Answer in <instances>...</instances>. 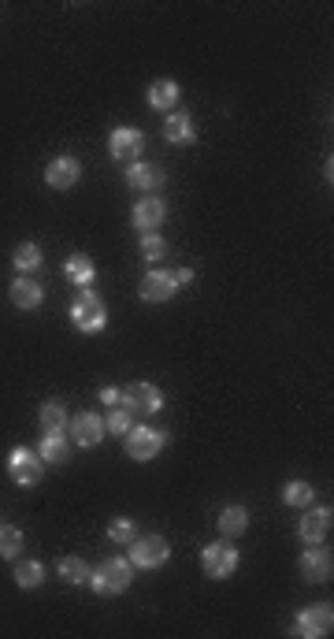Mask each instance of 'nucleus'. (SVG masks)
<instances>
[{
    "instance_id": "nucleus-12",
    "label": "nucleus",
    "mask_w": 334,
    "mask_h": 639,
    "mask_svg": "<svg viewBox=\"0 0 334 639\" xmlns=\"http://www.w3.org/2000/svg\"><path fill=\"white\" fill-rule=\"evenodd\" d=\"M138 294H141V301H153V305L171 301V298L179 294L175 272H167V268H153V272H145V279H141V286H138Z\"/></svg>"
},
{
    "instance_id": "nucleus-30",
    "label": "nucleus",
    "mask_w": 334,
    "mask_h": 639,
    "mask_svg": "<svg viewBox=\"0 0 334 639\" xmlns=\"http://www.w3.org/2000/svg\"><path fill=\"white\" fill-rule=\"evenodd\" d=\"M138 245H141V257H145V260H163V253H167V242H163L160 231H145V235L138 238Z\"/></svg>"
},
{
    "instance_id": "nucleus-6",
    "label": "nucleus",
    "mask_w": 334,
    "mask_h": 639,
    "mask_svg": "<svg viewBox=\"0 0 334 639\" xmlns=\"http://www.w3.org/2000/svg\"><path fill=\"white\" fill-rule=\"evenodd\" d=\"M123 446H127V458H134V461H153L156 453L167 446V431L149 427V424H134L127 435H123Z\"/></svg>"
},
{
    "instance_id": "nucleus-15",
    "label": "nucleus",
    "mask_w": 334,
    "mask_h": 639,
    "mask_svg": "<svg viewBox=\"0 0 334 639\" xmlns=\"http://www.w3.org/2000/svg\"><path fill=\"white\" fill-rule=\"evenodd\" d=\"M82 179V164H78V156H56V160H49L45 164V182L52 190H71L75 182Z\"/></svg>"
},
{
    "instance_id": "nucleus-20",
    "label": "nucleus",
    "mask_w": 334,
    "mask_h": 639,
    "mask_svg": "<svg viewBox=\"0 0 334 639\" xmlns=\"http://www.w3.org/2000/svg\"><path fill=\"white\" fill-rule=\"evenodd\" d=\"M37 453H41V461H45V465H64V461L71 458L68 431H45V439H41Z\"/></svg>"
},
{
    "instance_id": "nucleus-14",
    "label": "nucleus",
    "mask_w": 334,
    "mask_h": 639,
    "mask_svg": "<svg viewBox=\"0 0 334 639\" xmlns=\"http://www.w3.org/2000/svg\"><path fill=\"white\" fill-rule=\"evenodd\" d=\"M123 179H127V187H131V190H138V194H145V197H153V194L163 187V182H167L163 168H156V164H141V160L127 164Z\"/></svg>"
},
{
    "instance_id": "nucleus-28",
    "label": "nucleus",
    "mask_w": 334,
    "mask_h": 639,
    "mask_svg": "<svg viewBox=\"0 0 334 639\" xmlns=\"http://www.w3.org/2000/svg\"><path fill=\"white\" fill-rule=\"evenodd\" d=\"M23 547H27L23 531L12 528V524H0V558H4V562L23 558Z\"/></svg>"
},
{
    "instance_id": "nucleus-33",
    "label": "nucleus",
    "mask_w": 334,
    "mask_h": 639,
    "mask_svg": "<svg viewBox=\"0 0 334 639\" xmlns=\"http://www.w3.org/2000/svg\"><path fill=\"white\" fill-rule=\"evenodd\" d=\"M175 283H179V286L194 283V268H179V272H175Z\"/></svg>"
},
{
    "instance_id": "nucleus-32",
    "label": "nucleus",
    "mask_w": 334,
    "mask_h": 639,
    "mask_svg": "<svg viewBox=\"0 0 334 639\" xmlns=\"http://www.w3.org/2000/svg\"><path fill=\"white\" fill-rule=\"evenodd\" d=\"M97 398H100L104 405H112V409H115L119 398H123V387H100V395H97Z\"/></svg>"
},
{
    "instance_id": "nucleus-29",
    "label": "nucleus",
    "mask_w": 334,
    "mask_h": 639,
    "mask_svg": "<svg viewBox=\"0 0 334 639\" xmlns=\"http://www.w3.org/2000/svg\"><path fill=\"white\" fill-rule=\"evenodd\" d=\"M134 427V413H127L123 405H115V409H108V417H104V431H112V435H127V431Z\"/></svg>"
},
{
    "instance_id": "nucleus-8",
    "label": "nucleus",
    "mask_w": 334,
    "mask_h": 639,
    "mask_svg": "<svg viewBox=\"0 0 334 639\" xmlns=\"http://www.w3.org/2000/svg\"><path fill=\"white\" fill-rule=\"evenodd\" d=\"M330 628H334V606L330 603L305 606L294 621V635H305V639H323V635H330Z\"/></svg>"
},
{
    "instance_id": "nucleus-3",
    "label": "nucleus",
    "mask_w": 334,
    "mask_h": 639,
    "mask_svg": "<svg viewBox=\"0 0 334 639\" xmlns=\"http://www.w3.org/2000/svg\"><path fill=\"white\" fill-rule=\"evenodd\" d=\"M131 550H127V558H131V565L134 569H163L167 565V558H171V543L163 539V535H134V539L127 543Z\"/></svg>"
},
{
    "instance_id": "nucleus-1",
    "label": "nucleus",
    "mask_w": 334,
    "mask_h": 639,
    "mask_svg": "<svg viewBox=\"0 0 334 639\" xmlns=\"http://www.w3.org/2000/svg\"><path fill=\"white\" fill-rule=\"evenodd\" d=\"M68 316H71V323L78 327L82 335H100L104 327H108V305L100 301V294L97 291H78L75 294V301H71V308H68Z\"/></svg>"
},
{
    "instance_id": "nucleus-23",
    "label": "nucleus",
    "mask_w": 334,
    "mask_h": 639,
    "mask_svg": "<svg viewBox=\"0 0 334 639\" xmlns=\"http://www.w3.org/2000/svg\"><path fill=\"white\" fill-rule=\"evenodd\" d=\"M12 264H15L19 276H34L37 268L45 264V257H41V245L37 242H19L15 253H12Z\"/></svg>"
},
{
    "instance_id": "nucleus-26",
    "label": "nucleus",
    "mask_w": 334,
    "mask_h": 639,
    "mask_svg": "<svg viewBox=\"0 0 334 639\" xmlns=\"http://www.w3.org/2000/svg\"><path fill=\"white\" fill-rule=\"evenodd\" d=\"M282 502L294 506V509H305V506L316 502V487H312L308 480H290V483L282 487Z\"/></svg>"
},
{
    "instance_id": "nucleus-16",
    "label": "nucleus",
    "mask_w": 334,
    "mask_h": 639,
    "mask_svg": "<svg viewBox=\"0 0 334 639\" xmlns=\"http://www.w3.org/2000/svg\"><path fill=\"white\" fill-rule=\"evenodd\" d=\"M163 138L171 141V146H194L197 141V123L190 112H167L163 119Z\"/></svg>"
},
{
    "instance_id": "nucleus-5",
    "label": "nucleus",
    "mask_w": 334,
    "mask_h": 639,
    "mask_svg": "<svg viewBox=\"0 0 334 639\" xmlns=\"http://www.w3.org/2000/svg\"><path fill=\"white\" fill-rule=\"evenodd\" d=\"M8 476L19 487H37L41 480H45V461H41V453L30 450V446H15L8 453Z\"/></svg>"
},
{
    "instance_id": "nucleus-24",
    "label": "nucleus",
    "mask_w": 334,
    "mask_h": 639,
    "mask_svg": "<svg viewBox=\"0 0 334 639\" xmlns=\"http://www.w3.org/2000/svg\"><path fill=\"white\" fill-rule=\"evenodd\" d=\"M56 572H60V580H64V584H71V587H86L93 569L82 562V558H75V554H68V558H60V562H56Z\"/></svg>"
},
{
    "instance_id": "nucleus-11",
    "label": "nucleus",
    "mask_w": 334,
    "mask_h": 639,
    "mask_svg": "<svg viewBox=\"0 0 334 639\" xmlns=\"http://www.w3.org/2000/svg\"><path fill=\"white\" fill-rule=\"evenodd\" d=\"M298 569H301V576L308 584H327L334 576V558H330V550L323 543H316L298 558Z\"/></svg>"
},
{
    "instance_id": "nucleus-31",
    "label": "nucleus",
    "mask_w": 334,
    "mask_h": 639,
    "mask_svg": "<svg viewBox=\"0 0 334 639\" xmlns=\"http://www.w3.org/2000/svg\"><path fill=\"white\" fill-rule=\"evenodd\" d=\"M134 521L131 517H115L112 524H108V539H115V543H131L134 539Z\"/></svg>"
},
{
    "instance_id": "nucleus-27",
    "label": "nucleus",
    "mask_w": 334,
    "mask_h": 639,
    "mask_svg": "<svg viewBox=\"0 0 334 639\" xmlns=\"http://www.w3.org/2000/svg\"><path fill=\"white\" fill-rule=\"evenodd\" d=\"M37 424L41 431H68V409L64 402H45L37 409Z\"/></svg>"
},
{
    "instance_id": "nucleus-13",
    "label": "nucleus",
    "mask_w": 334,
    "mask_h": 639,
    "mask_svg": "<svg viewBox=\"0 0 334 639\" xmlns=\"http://www.w3.org/2000/svg\"><path fill=\"white\" fill-rule=\"evenodd\" d=\"M330 521H334V513L330 506H305V517L298 524V535L308 543V547H316V543H327V535H330Z\"/></svg>"
},
{
    "instance_id": "nucleus-4",
    "label": "nucleus",
    "mask_w": 334,
    "mask_h": 639,
    "mask_svg": "<svg viewBox=\"0 0 334 639\" xmlns=\"http://www.w3.org/2000/svg\"><path fill=\"white\" fill-rule=\"evenodd\" d=\"M238 562H242V554L231 539H219V543H208L201 550V569L208 580H227V576H235L238 572Z\"/></svg>"
},
{
    "instance_id": "nucleus-10",
    "label": "nucleus",
    "mask_w": 334,
    "mask_h": 639,
    "mask_svg": "<svg viewBox=\"0 0 334 639\" xmlns=\"http://www.w3.org/2000/svg\"><path fill=\"white\" fill-rule=\"evenodd\" d=\"M68 435L78 443V446H100L104 443V417L93 413V409H82V413H75L68 420Z\"/></svg>"
},
{
    "instance_id": "nucleus-17",
    "label": "nucleus",
    "mask_w": 334,
    "mask_h": 639,
    "mask_svg": "<svg viewBox=\"0 0 334 639\" xmlns=\"http://www.w3.org/2000/svg\"><path fill=\"white\" fill-rule=\"evenodd\" d=\"M167 220V204L153 194V197H145V201H138L134 204V212H131V223L138 227V231L145 235V231H156V227Z\"/></svg>"
},
{
    "instance_id": "nucleus-9",
    "label": "nucleus",
    "mask_w": 334,
    "mask_h": 639,
    "mask_svg": "<svg viewBox=\"0 0 334 639\" xmlns=\"http://www.w3.org/2000/svg\"><path fill=\"white\" fill-rule=\"evenodd\" d=\"M108 153L115 164H134L145 153V131L138 127H115L108 134Z\"/></svg>"
},
{
    "instance_id": "nucleus-19",
    "label": "nucleus",
    "mask_w": 334,
    "mask_h": 639,
    "mask_svg": "<svg viewBox=\"0 0 334 639\" xmlns=\"http://www.w3.org/2000/svg\"><path fill=\"white\" fill-rule=\"evenodd\" d=\"M179 100H182V86L175 78H156L149 86V108L156 112H175Z\"/></svg>"
},
{
    "instance_id": "nucleus-2",
    "label": "nucleus",
    "mask_w": 334,
    "mask_h": 639,
    "mask_svg": "<svg viewBox=\"0 0 334 639\" xmlns=\"http://www.w3.org/2000/svg\"><path fill=\"white\" fill-rule=\"evenodd\" d=\"M134 580V565L131 558H108V562H100L93 572H90V587L97 595H123L131 587Z\"/></svg>"
},
{
    "instance_id": "nucleus-18",
    "label": "nucleus",
    "mask_w": 334,
    "mask_h": 639,
    "mask_svg": "<svg viewBox=\"0 0 334 639\" xmlns=\"http://www.w3.org/2000/svg\"><path fill=\"white\" fill-rule=\"evenodd\" d=\"M8 298H12L15 308L30 313V308H37L41 301H45V291H41V283H34L30 276H15L12 286H8Z\"/></svg>"
},
{
    "instance_id": "nucleus-7",
    "label": "nucleus",
    "mask_w": 334,
    "mask_h": 639,
    "mask_svg": "<svg viewBox=\"0 0 334 639\" xmlns=\"http://www.w3.org/2000/svg\"><path fill=\"white\" fill-rule=\"evenodd\" d=\"M119 405L127 409V413L153 417V413H160V409H163V390L153 387V383H145V379H141V383H127V387H123Z\"/></svg>"
},
{
    "instance_id": "nucleus-25",
    "label": "nucleus",
    "mask_w": 334,
    "mask_h": 639,
    "mask_svg": "<svg viewBox=\"0 0 334 639\" xmlns=\"http://www.w3.org/2000/svg\"><path fill=\"white\" fill-rule=\"evenodd\" d=\"M15 584L23 591H37L45 584V565L34 562V558H15Z\"/></svg>"
},
{
    "instance_id": "nucleus-22",
    "label": "nucleus",
    "mask_w": 334,
    "mask_h": 639,
    "mask_svg": "<svg viewBox=\"0 0 334 639\" xmlns=\"http://www.w3.org/2000/svg\"><path fill=\"white\" fill-rule=\"evenodd\" d=\"M64 276H68V283H75V286H93V279H97V264L86 257V253H71L68 257V264H64Z\"/></svg>"
},
{
    "instance_id": "nucleus-21",
    "label": "nucleus",
    "mask_w": 334,
    "mask_h": 639,
    "mask_svg": "<svg viewBox=\"0 0 334 639\" xmlns=\"http://www.w3.org/2000/svg\"><path fill=\"white\" fill-rule=\"evenodd\" d=\"M216 524H219V531H223V539H238V535L249 531V509H245V506H223Z\"/></svg>"
}]
</instances>
